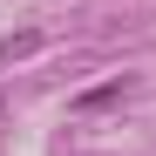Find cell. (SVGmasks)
<instances>
[{"label": "cell", "instance_id": "1", "mask_svg": "<svg viewBox=\"0 0 156 156\" xmlns=\"http://www.w3.org/2000/svg\"><path fill=\"white\" fill-rule=\"evenodd\" d=\"M41 48V27H27V34H7L0 41V61H20V55H34Z\"/></svg>", "mask_w": 156, "mask_h": 156}, {"label": "cell", "instance_id": "2", "mask_svg": "<svg viewBox=\"0 0 156 156\" xmlns=\"http://www.w3.org/2000/svg\"><path fill=\"white\" fill-rule=\"evenodd\" d=\"M129 95V82H102V88H88L82 102H75V109H109V102H122Z\"/></svg>", "mask_w": 156, "mask_h": 156}]
</instances>
